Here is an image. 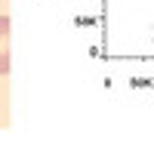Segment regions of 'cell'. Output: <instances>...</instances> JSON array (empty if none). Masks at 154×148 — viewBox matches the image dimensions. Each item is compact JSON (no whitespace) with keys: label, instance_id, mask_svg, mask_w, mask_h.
Here are the masks:
<instances>
[{"label":"cell","instance_id":"obj_1","mask_svg":"<svg viewBox=\"0 0 154 148\" xmlns=\"http://www.w3.org/2000/svg\"><path fill=\"white\" fill-rule=\"evenodd\" d=\"M9 71V19L0 16V74Z\"/></svg>","mask_w":154,"mask_h":148}]
</instances>
